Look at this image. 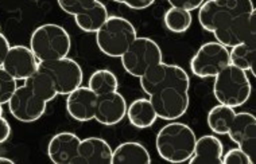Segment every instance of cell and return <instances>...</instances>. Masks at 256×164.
<instances>
[{
    "mask_svg": "<svg viewBox=\"0 0 256 164\" xmlns=\"http://www.w3.org/2000/svg\"><path fill=\"white\" fill-rule=\"evenodd\" d=\"M30 49L40 62L65 58L72 49L70 35L60 24L46 23L32 31Z\"/></svg>",
    "mask_w": 256,
    "mask_h": 164,
    "instance_id": "obj_4",
    "label": "cell"
},
{
    "mask_svg": "<svg viewBox=\"0 0 256 164\" xmlns=\"http://www.w3.org/2000/svg\"><path fill=\"white\" fill-rule=\"evenodd\" d=\"M108 9L102 1H96L89 8L74 15V22L84 32H96L108 19Z\"/></svg>",
    "mask_w": 256,
    "mask_h": 164,
    "instance_id": "obj_22",
    "label": "cell"
},
{
    "mask_svg": "<svg viewBox=\"0 0 256 164\" xmlns=\"http://www.w3.org/2000/svg\"><path fill=\"white\" fill-rule=\"evenodd\" d=\"M3 116V105H0V117Z\"/></svg>",
    "mask_w": 256,
    "mask_h": 164,
    "instance_id": "obj_35",
    "label": "cell"
},
{
    "mask_svg": "<svg viewBox=\"0 0 256 164\" xmlns=\"http://www.w3.org/2000/svg\"><path fill=\"white\" fill-rule=\"evenodd\" d=\"M112 148L102 138H86L80 142L74 164H110Z\"/></svg>",
    "mask_w": 256,
    "mask_h": 164,
    "instance_id": "obj_17",
    "label": "cell"
},
{
    "mask_svg": "<svg viewBox=\"0 0 256 164\" xmlns=\"http://www.w3.org/2000/svg\"><path fill=\"white\" fill-rule=\"evenodd\" d=\"M205 0H168V3L174 8L186 9V11H194L198 9Z\"/></svg>",
    "mask_w": 256,
    "mask_h": 164,
    "instance_id": "obj_30",
    "label": "cell"
},
{
    "mask_svg": "<svg viewBox=\"0 0 256 164\" xmlns=\"http://www.w3.org/2000/svg\"><path fill=\"white\" fill-rule=\"evenodd\" d=\"M10 42L8 39L3 35V32H2V28H0V66H2V63L4 61V57L7 51L10 50Z\"/></svg>",
    "mask_w": 256,
    "mask_h": 164,
    "instance_id": "obj_33",
    "label": "cell"
},
{
    "mask_svg": "<svg viewBox=\"0 0 256 164\" xmlns=\"http://www.w3.org/2000/svg\"><path fill=\"white\" fill-rule=\"evenodd\" d=\"M197 136L188 124L172 121L159 129L155 139L158 155L168 163H186L193 155Z\"/></svg>",
    "mask_w": 256,
    "mask_h": 164,
    "instance_id": "obj_2",
    "label": "cell"
},
{
    "mask_svg": "<svg viewBox=\"0 0 256 164\" xmlns=\"http://www.w3.org/2000/svg\"><path fill=\"white\" fill-rule=\"evenodd\" d=\"M143 92L151 96L164 88H180L189 90L190 78L184 67L162 62L156 63L139 78Z\"/></svg>",
    "mask_w": 256,
    "mask_h": 164,
    "instance_id": "obj_7",
    "label": "cell"
},
{
    "mask_svg": "<svg viewBox=\"0 0 256 164\" xmlns=\"http://www.w3.org/2000/svg\"><path fill=\"white\" fill-rule=\"evenodd\" d=\"M127 119L130 124L138 129L150 128L155 124L158 116L148 98L134 100L127 107Z\"/></svg>",
    "mask_w": 256,
    "mask_h": 164,
    "instance_id": "obj_21",
    "label": "cell"
},
{
    "mask_svg": "<svg viewBox=\"0 0 256 164\" xmlns=\"http://www.w3.org/2000/svg\"><path fill=\"white\" fill-rule=\"evenodd\" d=\"M98 0H57L60 8L64 12L69 13L72 16H74L77 13L82 12L84 9L89 8L90 5L94 4Z\"/></svg>",
    "mask_w": 256,
    "mask_h": 164,
    "instance_id": "obj_28",
    "label": "cell"
},
{
    "mask_svg": "<svg viewBox=\"0 0 256 164\" xmlns=\"http://www.w3.org/2000/svg\"><path fill=\"white\" fill-rule=\"evenodd\" d=\"M11 136V125L4 117H0V144H3L10 139Z\"/></svg>",
    "mask_w": 256,
    "mask_h": 164,
    "instance_id": "obj_32",
    "label": "cell"
},
{
    "mask_svg": "<svg viewBox=\"0 0 256 164\" xmlns=\"http://www.w3.org/2000/svg\"><path fill=\"white\" fill-rule=\"evenodd\" d=\"M18 88L16 80L0 66V105H4Z\"/></svg>",
    "mask_w": 256,
    "mask_h": 164,
    "instance_id": "obj_27",
    "label": "cell"
},
{
    "mask_svg": "<svg viewBox=\"0 0 256 164\" xmlns=\"http://www.w3.org/2000/svg\"><path fill=\"white\" fill-rule=\"evenodd\" d=\"M151 155L140 143H122L112 151L110 164H150Z\"/></svg>",
    "mask_w": 256,
    "mask_h": 164,
    "instance_id": "obj_20",
    "label": "cell"
},
{
    "mask_svg": "<svg viewBox=\"0 0 256 164\" xmlns=\"http://www.w3.org/2000/svg\"><path fill=\"white\" fill-rule=\"evenodd\" d=\"M230 65V50L217 40L206 42L190 59V70L198 78H214Z\"/></svg>",
    "mask_w": 256,
    "mask_h": 164,
    "instance_id": "obj_9",
    "label": "cell"
},
{
    "mask_svg": "<svg viewBox=\"0 0 256 164\" xmlns=\"http://www.w3.org/2000/svg\"><path fill=\"white\" fill-rule=\"evenodd\" d=\"M230 139L238 144L255 163L256 155V117L248 112H240L234 115L228 133Z\"/></svg>",
    "mask_w": 256,
    "mask_h": 164,
    "instance_id": "obj_13",
    "label": "cell"
},
{
    "mask_svg": "<svg viewBox=\"0 0 256 164\" xmlns=\"http://www.w3.org/2000/svg\"><path fill=\"white\" fill-rule=\"evenodd\" d=\"M81 139L73 132H60L50 139L48 155L54 164H74Z\"/></svg>",
    "mask_w": 256,
    "mask_h": 164,
    "instance_id": "obj_16",
    "label": "cell"
},
{
    "mask_svg": "<svg viewBox=\"0 0 256 164\" xmlns=\"http://www.w3.org/2000/svg\"><path fill=\"white\" fill-rule=\"evenodd\" d=\"M256 61V34L250 35L230 50V63L244 71H251L255 76Z\"/></svg>",
    "mask_w": 256,
    "mask_h": 164,
    "instance_id": "obj_19",
    "label": "cell"
},
{
    "mask_svg": "<svg viewBox=\"0 0 256 164\" xmlns=\"http://www.w3.org/2000/svg\"><path fill=\"white\" fill-rule=\"evenodd\" d=\"M252 93L251 81L247 71L228 65L214 77L213 96L218 104L230 108L243 107Z\"/></svg>",
    "mask_w": 256,
    "mask_h": 164,
    "instance_id": "obj_3",
    "label": "cell"
},
{
    "mask_svg": "<svg viewBox=\"0 0 256 164\" xmlns=\"http://www.w3.org/2000/svg\"><path fill=\"white\" fill-rule=\"evenodd\" d=\"M0 164H15V162L8 159V158H2V156H0Z\"/></svg>",
    "mask_w": 256,
    "mask_h": 164,
    "instance_id": "obj_34",
    "label": "cell"
},
{
    "mask_svg": "<svg viewBox=\"0 0 256 164\" xmlns=\"http://www.w3.org/2000/svg\"><path fill=\"white\" fill-rule=\"evenodd\" d=\"M158 119L176 121L181 119L189 109V90L180 88H164L155 92L148 98Z\"/></svg>",
    "mask_w": 256,
    "mask_h": 164,
    "instance_id": "obj_10",
    "label": "cell"
},
{
    "mask_svg": "<svg viewBox=\"0 0 256 164\" xmlns=\"http://www.w3.org/2000/svg\"><path fill=\"white\" fill-rule=\"evenodd\" d=\"M7 104L10 113L20 123H34L40 120L48 107V102L24 84L16 88Z\"/></svg>",
    "mask_w": 256,
    "mask_h": 164,
    "instance_id": "obj_11",
    "label": "cell"
},
{
    "mask_svg": "<svg viewBox=\"0 0 256 164\" xmlns=\"http://www.w3.org/2000/svg\"><path fill=\"white\" fill-rule=\"evenodd\" d=\"M127 101L119 90L98 96L94 119L98 124L114 127L124 120L127 115Z\"/></svg>",
    "mask_w": 256,
    "mask_h": 164,
    "instance_id": "obj_14",
    "label": "cell"
},
{
    "mask_svg": "<svg viewBox=\"0 0 256 164\" xmlns=\"http://www.w3.org/2000/svg\"><path fill=\"white\" fill-rule=\"evenodd\" d=\"M24 85H27L34 93L38 94L46 102L53 101L58 96L52 78L40 70H36L32 76L24 80Z\"/></svg>",
    "mask_w": 256,
    "mask_h": 164,
    "instance_id": "obj_25",
    "label": "cell"
},
{
    "mask_svg": "<svg viewBox=\"0 0 256 164\" xmlns=\"http://www.w3.org/2000/svg\"><path fill=\"white\" fill-rule=\"evenodd\" d=\"M88 88L93 90L98 96L102 94L116 92L119 89V80L108 69H100V70L93 71L88 80Z\"/></svg>",
    "mask_w": 256,
    "mask_h": 164,
    "instance_id": "obj_24",
    "label": "cell"
},
{
    "mask_svg": "<svg viewBox=\"0 0 256 164\" xmlns=\"http://www.w3.org/2000/svg\"><path fill=\"white\" fill-rule=\"evenodd\" d=\"M38 70L44 71L52 78L60 96H68L80 88L84 81V71L78 62L68 57L40 62Z\"/></svg>",
    "mask_w": 256,
    "mask_h": 164,
    "instance_id": "obj_8",
    "label": "cell"
},
{
    "mask_svg": "<svg viewBox=\"0 0 256 164\" xmlns=\"http://www.w3.org/2000/svg\"><path fill=\"white\" fill-rule=\"evenodd\" d=\"M224 146L213 135H205L196 140L194 151L188 163L190 164H221Z\"/></svg>",
    "mask_w": 256,
    "mask_h": 164,
    "instance_id": "obj_18",
    "label": "cell"
},
{
    "mask_svg": "<svg viewBox=\"0 0 256 164\" xmlns=\"http://www.w3.org/2000/svg\"><path fill=\"white\" fill-rule=\"evenodd\" d=\"M198 22L228 49L256 34L252 0H206L198 8Z\"/></svg>",
    "mask_w": 256,
    "mask_h": 164,
    "instance_id": "obj_1",
    "label": "cell"
},
{
    "mask_svg": "<svg viewBox=\"0 0 256 164\" xmlns=\"http://www.w3.org/2000/svg\"><path fill=\"white\" fill-rule=\"evenodd\" d=\"M98 94L88 86H80L66 97V111L72 119L80 123H88L94 119Z\"/></svg>",
    "mask_w": 256,
    "mask_h": 164,
    "instance_id": "obj_15",
    "label": "cell"
},
{
    "mask_svg": "<svg viewBox=\"0 0 256 164\" xmlns=\"http://www.w3.org/2000/svg\"><path fill=\"white\" fill-rule=\"evenodd\" d=\"M112 1L127 5L131 9H146L155 3V0H112Z\"/></svg>",
    "mask_w": 256,
    "mask_h": 164,
    "instance_id": "obj_31",
    "label": "cell"
},
{
    "mask_svg": "<svg viewBox=\"0 0 256 164\" xmlns=\"http://www.w3.org/2000/svg\"><path fill=\"white\" fill-rule=\"evenodd\" d=\"M96 34L98 50L106 57L120 58L136 39V28L123 16H108Z\"/></svg>",
    "mask_w": 256,
    "mask_h": 164,
    "instance_id": "obj_5",
    "label": "cell"
},
{
    "mask_svg": "<svg viewBox=\"0 0 256 164\" xmlns=\"http://www.w3.org/2000/svg\"><path fill=\"white\" fill-rule=\"evenodd\" d=\"M40 61L30 47L16 44L11 46L2 63V67L16 81H24L38 70Z\"/></svg>",
    "mask_w": 256,
    "mask_h": 164,
    "instance_id": "obj_12",
    "label": "cell"
},
{
    "mask_svg": "<svg viewBox=\"0 0 256 164\" xmlns=\"http://www.w3.org/2000/svg\"><path fill=\"white\" fill-rule=\"evenodd\" d=\"M192 22H193L192 12L186 9L170 7L164 15V27L174 34H184L188 31L192 26Z\"/></svg>",
    "mask_w": 256,
    "mask_h": 164,
    "instance_id": "obj_26",
    "label": "cell"
},
{
    "mask_svg": "<svg viewBox=\"0 0 256 164\" xmlns=\"http://www.w3.org/2000/svg\"><path fill=\"white\" fill-rule=\"evenodd\" d=\"M120 59L126 73L140 78L150 67L164 61V54L154 39L147 36H136Z\"/></svg>",
    "mask_w": 256,
    "mask_h": 164,
    "instance_id": "obj_6",
    "label": "cell"
},
{
    "mask_svg": "<svg viewBox=\"0 0 256 164\" xmlns=\"http://www.w3.org/2000/svg\"><path fill=\"white\" fill-rule=\"evenodd\" d=\"M221 164H254L252 159L242 150V148H232L226 154H222Z\"/></svg>",
    "mask_w": 256,
    "mask_h": 164,
    "instance_id": "obj_29",
    "label": "cell"
},
{
    "mask_svg": "<svg viewBox=\"0 0 256 164\" xmlns=\"http://www.w3.org/2000/svg\"><path fill=\"white\" fill-rule=\"evenodd\" d=\"M234 108L218 104L208 112L206 123L209 129L216 135H226L234 119Z\"/></svg>",
    "mask_w": 256,
    "mask_h": 164,
    "instance_id": "obj_23",
    "label": "cell"
}]
</instances>
